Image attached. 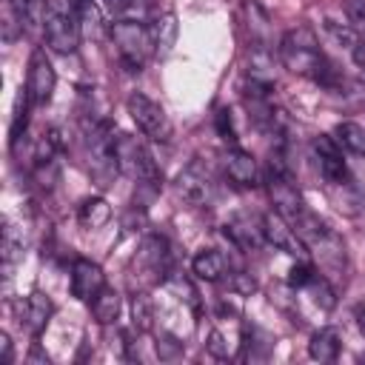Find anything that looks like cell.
I'll use <instances>...</instances> for the list:
<instances>
[{
    "label": "cell",
    "mask_w": 365,
    "mask_h": 365,
    "mask_svg": "<svg viewBox=\"0 0 365 365\" xmlns=\"http://www.w3.org/2000/svg\"><path fill=\"white\" fill-rule=\"evenodd\" d=\"M225 174H228V180H231L234 185H240V188H254V185H259L257 160H254L248 151H242V148H231V151L225 154Z\"/></svg>",
    "instance_id": "4fadbf2b"
},
{
    "label": "cell",
    "mask_w": 365,
    "mask_h": 365,
    "mask_svg": "<svg viewBox=\"0 0 365 365\" xmlns=\"http://www.w3.org/2000/svg\"><path fill=\"white\" fill-rule=\"evenodd\" d=\"M91 314L100 325H111L120 314V294L114 288H103L94 299H91Z\"/></svg>",
    "instance_id": "ffe728a7"
},
{
    "label": "cell",
    "mask_w": 365,
    "mask_h": 365,
    "mask_svg": "<svg viewBox=\"0 0 365 365\" xmlns=\"http://www.w3.org/2000/svg\"><path fill=\"white\" fill-rule=\"evenodd\" d=\"M191 271L205 282H220L225 277V257L220 251H214V248H202L191 259Z\"/></svg>",
    "instance_id": "2e32d148"
},
{
    "label": "cell",
    "mask_w": 365,
    "mask_h": 365,
    "mask_svg": "<svg viewBox=\"0 0 365 365\" xmlns=\"http://www.w3.org/2000/svg\"><path fill=\"white\" fill-rule=\"evenodd\" d=\"M97 3H100L103 9H108L111 14H120V11H125V9H128L134 0H97Z\"/></svg>",
    "instance_id": "4dcf8cb0"
},
{
    "label": "cell",
    "mask_w": 365,
    "mask_h": 365,
    "mask_svg": "<svg viewBox=\"0 0 365 365\" xmlns=\"http://www.w3.org/2000/svg\"><path fill=\"white\" fill-rule=\"evenodd\" d=\"M51 314H54V302L43 291H31L26 297V302H20V325H26L34 336L43 334V328L51 319Z\"/></svg>",
    "instance_id": "7c38bea8"
},
{
    "label": "cell",
    "mask_w": 365,
    "mask_h": 365,
    "mask_svg": "<svg viewBox=\"0 0 365 365\" xmlns=\"http://www.w3.org/2000/svg\"><path fill=\"white\" fill-rule=\"evenodd\" d=\"M354 317H356V325H359V331L365 334V305H356V308H354Z\"/></svg>",
    "instance_id": "1f68e13d"
},
{
    "label": "cell",
    "mask_w": 365,
    "mask_h": 365,
    "mask_svg": "<svg viewBox=\"0 0 365 365\" xmlns=\"http://www.w3.org/2000/svg\"><path fill=\"white\" fill-rule=\"evenodd\" d=\"M68 285H71V294H74L77 299L88 302V299H94V297L106 288V274H103V268H100L97 262H91V259H74Z\"/></svg>",
    "instance_id": "30bf717a"
},
{
    "label": "cell",
    "mask_w": 365,
    "mask_h": 365,
    "mask_svg": "<svg viewBox=\"0 0 365 365\" xmlns=\"http://www.w3.org/2000/svg\"><path fill=\"white\" fill-rule=\"evenodd\" d=\"M43 37L46 46L57 54H74L77 43H80V23L74 11H63V9H48L46 26H43Z\"/></svg>",
    "instance_id": "5b68a950"
},
{
    "label": "cell",
    "mask_w": 365,
    "mask_h": 365,
    "mask_svg": "<svg viewBox=\"0 0 365 365\" xmlns=\"http://www.w3.org/2000/svg\"><path fill=\"white\" fill-rule=\"evenodd\" d=\"M125 108H128L134 125H137L148 140H154V143H168V140H171L174 128H171V120H168V114L163 111L160 103H154V100L145 97L143 91H134V94H128Z\"/></svg>",
    "instance_id": "277c9868"
},
{
    "label": "cell",
    "mask_w": 365,
    "mask_h": 365,
    "mask_svg": "<svg viewBox=\"0 0 365 365\" xmlns=\"http://www.w3.org/2000/svg\"><path fill=\"white\" fill-rule=\"evenodd\" d=\"M231 285H234V291H240V294H251V291L257 288V282H254L245 271H237V274L231 277Z\"/></svg>",
    "instance_id": "f1b7e54d"
},
{
    "label": "cell",
    "mask_w": 365,
    "mask_h": 365,
    "mask_svg": "<svg viewBox=\"0 0 365 365\" xmlns=\"http://www.w3.org/2000/svg\"><path fill=\"white\" fill-rule=\"evenodd\" d=\"M214 123H217V131H220V137H222L225 143H234V140H237V137H234V125H231V111H228V108H220L217 117H214Z\"/></svg>",
    "instance_id": "484cf974"
},
{
    "label": "cell",
    "mask_w": 365,
    "mask_h": 365,
    "mask_svg": "<svg viewBox=\"0 0 365 365\" xmlns=\"http://www.w3.org/2000/svg\"><path fill=\"white\" fill-rule=\"evenodd\" d=\"M54 83H57V77H54L51 60L46 57L43 48H34L31 57H29V74H26V91H29L31 103L46 106L54 94Z\"/></svg>",
    "instance_id": "8992f818"
},
{
    "label": "cell",
    "mask_w": 365,
    "mask_h": 365,
    "mask_svg": "<svg viewBox=\"0 0 365 365\" xmlns=\"http://www.w3.org/2000/svg\"><path fill=\"white\" fill-rule=\"evenodd\" d=\"M77 220H80L83 228H91V231H94V228H103V225L111 220V205H108L103 197H88V200L80 202Z\"/></svg>",
    "instance_id": "e0dca14e"
},
{
    "label": "cell",
    "mask_w": 365,
    "mask_h": 365,
    "mask_svg": "<svg viewBox=\"0 0 365 365\" xmlns=\"http://www.w3.org/2000/svg\"><path fill=\"white\" fill-rule=\"evenodd\" d=\"M140 262L148 265L151 274H168V262H171V251H168V242L157 234L145 237L143 245H140Z\"/></svg>",
    "instance_id": "5bb4252c"
},
{
    "label": "cell",
    "mask_w": 365,
    "mask_h": 365,
    "mask_svg": "<svg viewBox=\"0 0 365 365\" xmlns=\"http://www.w3.org/2000/svg\"><path fill=\"white\" fill-rule=\"evenodd\" d=\"M108 31H111V40H114V46H117V57H120L123 68L131 71V74H140L143 66L148 63V57L157 54L151 26H145V23H137V20H117V23H111Z\"/></svg>",
    "instance_id": "7a4b0ae2"
},
{
    "label": "cell",
    "mask_w": 365,
    "mask_h": 365,
    "mask_svg": "<svg viewBox=\"0 0 365 365\" xmlns=\"http://www.w3.org/2000/svg\"><path fill=\"white\" fill-rule=\"evenodd\" d=\"M262 231H265V242H271L274 248H279L291 257H299L305 251L302 237L294 231V225L279 211H271V214L262 217Z\"/></svg>",
    "instance_id": "9c48e42d"
},
{
    "label": "cell",
    "mask_w": 365,
    "mask_h": 365,
    "mask_svg": "<svg viewBox=\"0 0 365 365\" xmlns=\"http://www.w3.org/2000/svg\"><path fill=\"white\" fill-rule=\"evenodd\" d=\"M339 348H342V336L336 328H319L311 334V342H308V354L319 362H334L339 356Z\"/></svg>",
    "instance_id": "9a60e30c"
},
{
    "label": "cell",
    "mask_w": 365,
    "mask_h": 365,
    "mask_svg": "<svg viewBox=\"0 0 365 365\" xmlns=\"http://www.w3.org/2000/svg\"><path fill=\"white\" fill-rule=\"evenodd\" d=\"M151 34H154V48H157V54L165 57V54L171 51L174 40H177V17H174L171 11H165L163 17L154 20Z\"/></svg>",
    "instance_id": "d6986e66"
},
{
    "label": "cell",
    "mask_w": 365,
    "mask_h": 365,
    "mask_svg": "<svg viewBox=\"0 0 365 365\" xmlns=\"http://www.w3.org/2000/svg\"><path fill=\"white\" fill-rule=\"evenodd\" d=\"M37 359H40V362H48V356L34 345V348H31V354H29V362H37Z\"/></svg>",
    "instance_id": "836d02e7"
},
{
    "label": "cell",
    "mask_w": 365,
    "mask_h": 365,
    "mask_svg": "<svg viewBox=\"0 0 365 365\" xmlns=\"http://www.w3.org/2000/svg\"><path fill=\"white\" fill-rule=\"evenodd\" d=\"M222 234L240 248V251H257L262 242H265V231H262V220L257 217H248V214H240L234 220L225 222Z\"/></svg>",
    "instance_id": "8fae6325"
},
{
    "label": "cell",
    "mask_w": 365,
    "mask_h": 365,
    "mask_svg": "<svg viewBox=\"0 0 365 365\" xmlns=\"http://www.w3.org/2000/svg\"><path fill=\"white\" fill-rule=\"evenodd\" d=\"M177 194L188 202V205H208L214 197V180L208 174V168L202 163H188L180 174H177Z\"/></svg>",
    "instance_id": "52a82bcc"
},
{
    "label": "cell",
    "mask_w": 365,
    "mask_h": 365,
    "mask_svg": "<svg viewBox=\"0 0 365 365\" xmlns=\"http://www.w3.org/2000/svg\"><path fill=\"white\" fill-rule=\"evenodd\" d=\"M23 259V240L14 234V228L6 222L3 228V271H6V282L11 279V268Z\"/></svg>",
    "instance_id": "7402d4cb"
},
{
    "label": "cell",
    "mask_w": 365,
    "mask_h": 365,
    "mask_svg": "<svg viewBox=\"0 0 365 365\" xmlns=\"http://www.w3.org/2000/svg\"><path fill=\"white\" fill-rule=\"evenodd\" d=\"M308 288L314 291V299H317V305H322V308H334V305H336V294H334V288L328 285V279H322V277H314V279L308 282Z\"/></svg>",
    "instance_id": "cb8c5ba5"
},
{
    "label": "cell",
    "mask_w": 365,
    "mask_h": 365,
    "mask_svg": "<svg viewBox=\"0 0 365 365\" xmlns=\"http://www.w3.org/2000/svg\"><path fill=\"white\" fill-rule=\"evenodd\" d=\"M157 354H160L163 359L180 356V354H182V342H177L174 336H163V342H157Z\"/></svg>",
    "instance_id": "4316f807"
},
{
    "label": "cell",
    "mask_w": 365,
    "mask_h": 365,
    "mask_svg": "<svg viewBox=\"0 0 365 365\" xmlns=\"http://www.w3.org/2000/svg\"><path fill=\"white\" fill-rule=\"evenodd\" d=\"M14 348H11V336L6 331H0V362H11Z\"/></svg>",
    "instance_id": "f546056e"
},
{
    "label": "cell",
    "mask_w": 365,
    "mask_h": 365,
    "mask_svg": "<svg viewBox=\"0 0 365 365\" xmlns=\"http://www.w3.org/2000/svg\"><path fill=\"white\" fill-rule=\"evenodd\" d=\"M317 274H314V268L308 265V262H297V265H291V271H288V285H294V288H308V282L314 279Z\"/></svg>",
    "instance_id": "d4e9b609"
},
{
    "label": "cell",
    "mask_w": 365,
    "mask_h": 365,
    "mask_svg": "<svg viewBox=\"0 0 365 365\" xmlns=\"http://www.w3.org/2000/svg\"><path fill=\"white\" fill-rule=\"evenodd\" d=\"M29 106H34V103H31L26 86H23L20 94H17V100H14V117H11V128H9V143H11V148H14V145L20 143V137L26 134V125H29Z\"/></svg>",
    "instance_id": "44dd1931"
},
{
    "label": "cell",
    "mask_w": 365,
    "mask_h": 365,
    "mask_svg": "<svg viewBox=\"0 0 365 365\" xmlns=\"http://www.w3.org/2000/svg\"><path fill=\"white\" fill-rule=\"evenodd\" d=\"M351 3H356V6H359V9L365 11V0H351Z\"/></svg>",
    "instance_id": "d590c367"
},
{
    "label": "cell",
    "mask_w": 365,
    "mask_h": 365,
    "mask_svg": "<svg viewBox=\"0 0 365 365\" xmlns=\"http://www.w3.org/2000/svg\"><path fill=\"white\" fill-rule=\"evenodd\" d=\"M114 160H117V168H120L123 174L134 177V180L143 182V185L157 188L160 180H163V174H160V168H157L151 151H148L145 143L137 140L134 134L120 131V134L114 137Z\"/></svg>",
    "instance_id": "3957f363"
},
{
    "label": "cell",
    "mask_w": 365,
    "mask_h": 365,
    "mask_svg": "<svg viewBox=\"0 0 365 365\" xmlns=\"http://www.w3.org/2000/svg\"><path fill=\"white\" fill-rule=\"evenodd\" d=\"M279 60H282V66L288 71H294L299 77H308V80L331 86V88L336 86V68L322 54L319 40L308 26L285 31V37L279 43Z\"/></svg>",
    "instance_id": "6da1fadb"
},
{
    "label": "cell",
    "mask_w": 365,
    "mask_h": 365,
    "mask_svg": "<svg viewBox=\"0 0 365 365\" xmlns=\"http://www.w3.org/2000/svg\"><path fill=\"white\" fill-rule=\"evenodd\" d=\"M131 322L143 334L151 331V325H154V308H151L148 294H134L131 297Z\"/></svg>",
    "instance_id": "603a6c76"
},
{
    "label": "cell",
    "mask_w": 365,
    "mask_h": 365,
    "mask_svg": "<svg viewBox=\"0 0 365 365\" xmlns=\"http://www.w3.org/2000/svg\"><path fill=\"white\" fill-rule=\"evenodd\" d=\"M26 3H29V0H6V6H9V9L17 14V17H20V11L26 9Z\"/></svg>",
    "instance_id": "d6a6232c"
},
{
    "label": "cell",
    "mask_w": 365,
    "mask_h": 365,
    "mask_svg": "<svg viewBox=\"0 0 365 365\" xmlns=\"http://www.w3.org/2000/svg\"><path fill=\"white\" fill-rule=\"evenodd\" d=\"M205 348H208L214 356H220V359H225V356H228V345H225V339H222V334H220V331H211V334H208Z\"/></svg>",
    "instance_id": "83f0119b"
},
{
    "label": "cell",
    "mask_w": 365,
    "mask_h": 365,
    "mask_svg": "<svg viewBox=\"0 0 365 365\" xmlns=\"http://www.w3.org/2000/svg\"><path fill=\"white\" fill-rule=\"evenodd\" d=\"M334 140L339 143V148H345L354 157H365V128L356 123H339L334 128Z\"/></svg>",
    "instance_id": "ac0fdd59"
},
{
    "label": "cell",
    "mask_w": 365,
    "mask_h": 365,
    "mask_svg": "<svg viewBox=\"0 0 365 365\" xmlns=\"http://www.w3.org/2000/svg\"><path fill=\"white\" fill-rule=\"evenodd\" d=\"M359 88L365 91V68H362V74H359Z\"/></svg>",
    "instance_id": "e575fe53"
},
{
    "label": "cell",
    "mask_w": 365,
    "mask_h": 365,
    "mask_svg": "<svg viewBox=\"0 0 365 365\" xmlns=\"http://www.w3.org/2000/svg\"><path fill=\"white\" fill-rule=\"evenodd\" d=\"M311 148H314V157H317V165H319L322 177L328 182H334V185H342L348 180V168H345L339 143L334 137H328V134H317Z\"/></svg>",
    "instance_id": "ba28073f"
}]
</instances>
